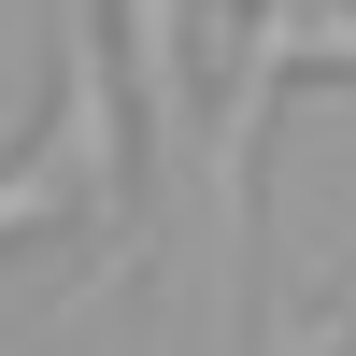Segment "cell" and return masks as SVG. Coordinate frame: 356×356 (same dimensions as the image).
I'll return each instance as SVG.
<instances>
[{
  "instance_id": "obj_1",
  "label": "cell",
  "mask_w": 356,
  "mask_h": 356,
  "mask_svg": "<svg viewBox=\"0 0 356 356\" xmlns=\"http://www.w3.org/2000/svg\"><path fill=\"white\" fill-rule=\"evenodd\" d=\"M300 72H356V0H243V57H228V114H214V214L228 228H243L257 129Z\"/></svg>"
},
{
  "instance_id": "obj_2",
  "label": "cell",
  "mask_w": 356,
  "mask_h": 356,
  "mask_svg": "<svg viewBox=\"0 0 356 356\" xmlns=\"http://www.w3.org/2000/svg\"><path fill=\"white\" fill-rule=\"evenodd\" d=\"M114 29H129V114L186 143V0H114Z\"/></svg>"
},
{
  "instance_id": "obj_3",
  "label": "cell",
  "mask_w": 356,
  "mask_h": 356,
  "mask_svg": "<svg viewBox=\"0 0 356 356\" xmlns=\"http://www.w3.org/2000/svg\"><path fill=\"white\" fill-rule=\"evenodd\" d=\"M57 214H86V171H72V143L43 129V143H29L15 171H0V243H43Z\"/></svg>"
}]
</instances>
